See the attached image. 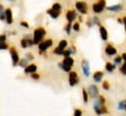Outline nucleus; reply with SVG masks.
Here are the masks:
<instances>
[{"instance_id":"obj_19","label":"nucleus","mask_w":126,"mask_h":116,"mask_svg":"<svg viewBox=\"0 0 126 116\" xmlns=\"http://www.w3.org/2000/svg\"><path fill=\"white\" fill-rule=\"evenodd\" d=\"M61 62H62L64 65L73 68V66H74V64H75V59L73 58V56H68V57H64Z\"/></svg>"},{"instance_id":"obj_1","label":"nucleus","mask_w":126,"mask_h":116,"mask_svg":"<svg viewBox=\"0 0 126 116\" xmlns=\"http://www.w3.org/2000/svg\"><path fill=\"white\" fill-rule=\"evenodd\" d=\"M46 35V29L39 26L37 28H35L33 29V32H32V40H33V43L35 45H37L39 42H41L44 38V36Z\"/></svg>"},{"instance_id":"obj_34","label":"nucleus","mask_w":126,"mask_h":116,"mask_svg":"<svg viewBox=\"0 0 126 116\" xmlns=\"http://www.w3.org/2000/svg\"><path fill=\"white\" fill-rule=\"evenodd\" d=\"M92 21H93V24H94V26H99L100 25V20H99V18L98 17H96V16H94V17H93L92 18Z\"/></svg>"},{"instance_id":"obj_31","label":"nucleus","mask_w":126,"mask_h":116,"mask_svg":"<svg viewBox=\"0 0 126 116\" xmlns=\"http://www.w3.org/2000/svg\"><path fill=\"white\" fill-rule=\"evenodd\" d=\"M101 87H102V89H104V90H109L110 89V84H109V82L108 81H102V84H101Z\"/></svg>"},{"instance_id":"obj_2","label":"nucleus","mask_w":126,"mask_h":116,"mask_svg":"<svg viewBox=\"0 0 126 116\" xmlns=\"http://www.w3.org/2000/svg\"><path fill=\"white\" fill-rule=\"evenodd\" d=\"M93 109L94 111V113L98 116L103 115V114H108V109L106 107L105 104L100 103L99 101H97L96 99H94V103H93Z\"/></svg>"},{"instance_id":"obj_46","label":"nucleus","mask_w":126,"mask_h":116,"mask_svg":"<svg viewBox=\"0 0 126 116\" xmlns=\"http://www.w3.org/2000/svg\"><path fill=\"white\" fill-rule=\"evenodd\" d=\"M83 15H80V16H78V18L77 19H79V23H82L83 22V17H82Z\"/></svg>"},{"instance_id":"obj_24","label":"nucleus","mask_w":126,"mask_h":116,"mask_svg":"<svg viewBox=\"0 0 126 116\" xmlns=\"http://www.w3.org/2000/svg\"><path fill=\"white\" fill-rule=\"evenodd\" d=\"M57 46L60 47V48H62V49H66L68 47V40L67 39H64V38L63 39H60Z\"/></svg>"},{"instance_id":"obj_28","label":"nucleus","mask_w":126,"mask_h":116,"mask_svg":"<svg viewBox=\"0 0 126 116\" xmlns=\"http://www.w3.org/2000/svg\"><path fill=\"white\" fill-rule=\"evenodd\" d=\"M51 9L54 10V11H57V12H62V5L59 2H55V3L52 4Z\"/></svg>"},{"instance_id":"obj_9","label":"nucleus","mask_w":126,"mask_h":116,"mask_svg":"<svg viewBox=\"0 0 126 116\" xmlns=\"http://www.w3.org/2000/svg\"><path fill=\"white\" fill-rule=\"evenodd\" d=\"M65 18L68 23H74L78 18V12L74 9H68L65 13Z\"/></svg>"},{"instance_id":"obj_17","label":"nucleus","mask_w":126,"mask_h":116,"mask_svg":"<svg viewBox=\"0 0 126 116\" xmlns=\"http://www.w3.org/2000/svg\"><path fill=\"white\" fill-rule=\"evenodd\" d=\"M37 70V66L33 63H30L26 68H24V73L26 75H31L32 73H35Z\"/></svg>"},{"instance_id":"obj_48","label":"nucleus","mask_w":126,"mask_h":116,"mask_svg":"<svg viewBox=\"0 0 126 116\" xmlns=\"http://www.w3.org/2000/svg\"><path fill=\"white\" fill-rule=\"evenodd\" d=\"M7 1H14V0H7Z\"/></svg>"},{"instance_id":"obj_13","label":"nucleus","mask_w":126,"mask_h":116,"mask_svg":"<svg viewBox=\"0 0 126 116\" xmlns=\"http://www.w3.org/2000/svg\"><path fill=\"white\" fill-rule=\"evenodd\" d=\"M98 32H99V36H100L101 40L102 41H107V39H108V31H107L106 28L101 24L98 26Z\"/></svg>"},{"instance_id":"obj_27","label":"nucleus","mask_w":126,"mask_h":116,"mask_svg":"<svg viewBox=\"0 0 126 116\" xmlns=\"http://www.w3.org/2000/svg\"><path fill=\"white\" fill-rule=\"evenodd\" d=\"M64 50H65V49H62V48H60V47L56 46V47L52 50V53H53V54H55V55H57V56H63Z\"/></svg>"},{"instance_id":"obj_35","label":"nucleus","mask_w":126,"mask_h":116,"mask_svg":"<svg viewBox=\"0 0 126 116\" xmlns=\"http://www.w3.org/2000/svg\"><path fill=\"white\" fill-rule=\"evenodd\" d=\"M20 26L22 27V28H24V29H30V25H29V23L27 22V21H24V20H22V21H20Z\"/></svg>"},{"instance_id":"obj_22","label":"nucleus","mask_w":126,"mask_h":116,"mask_svg":"<svg viewBox=\"0 0 126 116\" xmlns=\"http://www.w3.org/2000/svg\"><path fill=\"white\" fill-rule=\"evenodd\" d=\"M116 67L117 66H121L123 63V59L121 57V55H115V57L113 58V62H112Z\"/></svg>"},{"instance_id":"obj_21","label":"nucleus","mask_w":126,"mask_h":116,"mask_svg":"<svg viewBox=\"0 0 126 116\" xmlns=\"http://www.w3.org/2000/svg\"><path fill=\"white\" fill-rule=\"evenodd\" d=\"M82 96H83V102L85 104H87L89 102V100H90V96H89V93H88L87 88L85 87L82 88Z\"/></svg>"},{"instance_id":"obj_20","label":"nucleus","mask_w":126,"mask_h":116,"mask_svg":"<svg viewBox=\"0 0 126 116\" xmlns=\"http://www.w3.org/2000/svg\"><path fill=\"white\" fill-rule=\"evenodd\" d=\"M104 69H105V71L107 72V73H109V74H111V73H113L114 71H115V69H116V66L112 63V62H110V61H107L106 63H105V65H104Z\"/></svg>"},{"instance_id":"obj_25","label":"nucleus","mask_w":126,"mask_h":116,"mask_svg":"<svg viewBox=\"0 0 126 116\" xmlns=\"http://www.w3.org/2000/svg\"><path fill=\"white\" fill-rule=\"evenodd\" d=\"M58 67H59L62 71H64V72H66V73H69V72H71V71H72V68H71V67L64 65L62 62H59V63H58Z\"/></svg>"},{"instance_id":"obj_5","label":"nucleus","mask_w":126,"mask_h":116,"mask_svg":"<svg viewBox=\"0 0 126 116\" xmlns=\"http://www.w3.org/2000/svg\"><path fill=\"white\" fill-rule=\"evenodd\" d=\"M106 8V1L105 0H97L96 2H94L92 5V11L94 14H100L102 13Z\"/></svg>"},{"instance_id":"obj_12","label":"nucleus","mask_w":126,"mask_h":116,"mask_svg":"<svg viewBox=\"0 0 126 116\" xmlns=\"http://www.w3.org/2000/svg\"><path fill=\"white\" fill-rule=\"evenodd\" d=\"M105 9L108 12H111V13H118V12H121L124 9V5L122 3H117V4H114V5L106 6Z\"/></svg>"},{"instance_id":"obj_43","label":"nucleus","mask_w":126,"mask_h":116,"mask_svg":"<svg viewBox=\"0 0 126 116\" xmlns=\"http://www.w3.org/2000/svg\"><path fill=\"white\" fill-rule=\"evenodd\" d=\"M121 57H122V59H123V62H126V52H123V53L121 54Z\"/></svg>"},{"instance_id":"obj_18","label":"nucleus","mask_w":126,"mask_h":116,"mask_svg":"<svg viewBox=\"0 0 126 116\" xmlns=\"http://www.w3.org/2000/svg\"><path fill=\"white\" fill-rule=\"evenodd\" d=\"M46 14H47L51 19H53V20H57V19L60 17L61 12H57V11H54V10H52L51 8H49V9L46 10Z\"/></svg>"},{"instance_id":"obj_23","label":"nucleus","mask_w":126,"mask_h":116,"mask_svg":"<svg viewBox=\"0 0 126 116\" xmlns=\"http://www.w3.org/2000/svg\"><path fill=\"white\" fill-rule=\"evenodd\" d=\"M29 64H30V61H29L27 58H21L20 61H19V63H18V66L24 69V68H26Z\"/></svg>"},{"instance_id":"obj_26","label":"nucleus","mask_w":126,"mask_h":116,"mask_svg":"<svg viewBox=\"0 0 126 116\" xmlns=\"http://www.w3.org/2000/svg\"><path fill=\"white\" fill-rule=\"evenodd\" d=\"M72 29H73L75 32H80V30H81V23L75 21V22L73 23V25H72Z\"/></svg>"},{"instance_id":"obj_15","label":"nucleus","mask_w":126,"mask_h":116,"mask_svg":"<svg viewBox=\"0 0 126 116\" xmlns=\"http://www.w3.org/2000/svg\"><path fill=\"white\" fill-rule=\"evenodd\" d=\"M20 45H21L22 48L26 49V48H30V47L33 46L34 43H33L32 38L27 39V38H24V37H23V38H21V40H20Z\"/></svg>"},{"instance_id":"obj_29","label":"nucleus","mask_w":126,"mask_h":116,"mask_svg":"<svg viewBox=\"0 0 126 116\" xmlns=\"http://www.w3.org/2000/svg\"><path fill=\"white\" fill-rule=\"evenodd\" d=\"M72 23H68L67 22V24L65 25V27H64V31L66 32V34H68V35H70L71 34V31L73 30L72 29Z\"/></svg>"},{"instance_id":"obj_39","label":"nucleus","mask_w":126,"mask_h":116,"mask_svg":"<svg viewBox=\"0 0 126 116\" xmlns=\"http://www.w3.org/2000/svg\"><path fill=\"white\" fill-rule=\"evenodd\" d=\"M86 26L89 28V29H91V28H93V27H94V24H93V21H92V18H90V19H88L87 21H86Z\"/></svg>"},{"instance_id":"obj_16","label":"nucleus","mask_w":126,"mask_h":116,"mask_svg":"<svg viewBox=\"0 0 126 116\" xmlns=\"http://www.w3.org/2000/svg\"><path fill=\"white\" fill-rule=\"evenodd\" d=\"M92 77H93V81H94V83L98 84V83H101V81H102V79H103V77H104V73H103L102 71L97 70V71H95V72L93 74Z\"/></svg>"},{"instance_id":"obj_44","label":"nucleus","mask_w":126,"mask_h":116,"mask_svg":"<svg viewBox=\"0 0 126 116\" xmlns=\"http://www.w3.org/2000/svg\"><path fill=\"white\" fill-rule=\"evenodd\" d=\"M0 21L5 22V13H4V14H2V15H0Z\"/></svg>"},{"instance_id":"obj_6","label":"nucleus","mask_w":126,"mask_h":116,"mask_svg":"<svg viewBox=\"0 0 126 116\" xmlns=\"http://www.w3.org/2000/svg\"><path fill=\"white\" fill-rule=\"evenodd\" d=\"M9 53H10V56H11V61H12V66L13 67H16L18 66V63L20 61V55H19V52L17 50V48L12 45L9 47Z\"/></svg>"},{"instance_id":"obj_3","label":"nucleus","mask_w":126,"mask_h":116,"mask_svg":"<svg viewBox=\"0 0 126 116\" xmlns=\"http://www.w3.org/2000/svg\"><path fill=\"white\" fill-rule=\"evenodd\" d=\"M75 10L80 15H87L89 12V6L88 3L84 0H78L75 2Z\"/></svg>"},{"instance_id":"obj_32","label":"nucleus","mask_w":126,"mask_h":116,"mask_svg":"<svg viewBox=\"0 0 126 116\" xmlns=\"http://www.w3.org/2000/svg\"><path fill=\"white\" fill-rule=\"evenodd\" d=\"M73 116H83V110L79 107L75 108L74 112H73Z\"/></svg>"},{"instance_id":"obj_7","label":"nucleus","mask_w":126,"mask_h":116,"mask_svg":"<svg viewBox=\"0 0 126 116\" xmlns=\"http://www.w3.org/2000/svg\"><path fill=\"white\" fill-rule=\"evenodd\" d=\"M68 83L70 87H76L80 83V77L76 71H71L68 73Z\"/></svg>"},{"instance_id":"obj_8","label":"nucleus","mask_w":126,"mask_h":116,"mask_svg":"<svg viewBox=\"0 0 126 116\" xmlns=\"http://www.w3.org/2000/svg\"><path fill=\"white\" fill-rule=\"evenodd\" d=\"M87 91H88V93H89L90 98H93V99H95V98L98 96V94H99L98 87H97L96 85H94V84L90 85V86L88 87V88H87Z\"/></svg>"},{"instance_id":"obj_40","label":"nucleus","mask_w":126,"mask_h":116,"mask_svg":"<svg viewBox=\"0 0 126 116\" xmlns=\"http://www.w3.org/2000/svg\"><path fill=\"white\" fill-rule=\"evenodd\" d=\"M6 41H7V34L1 33L0 34V42H6Z\"/></svg>"},{"instance_id":"obj_14","label":"nucleus","mask_w":126,"mask_h":116,"mask_svg":"<svg viewBox=\"0 0 126 116\" xmlns=\"http://www.w3.org/2000/svg\"><path fill=\"white\" fill-rule=\"evenodd\" d=\"M5 22L7 25H12L14 22L13 18V12L11 8H6L5 9Z\"/></svg>"},{"instance_id":"obj_38","label":"nucleus","mask_w":126,"mask_h":116,"mask_svg":"<svg viewBox=\"0 0 126 116\" xmlns=\"http://www.w3.org/2000/svg\"><path fill=\"white\" fill-rule=\"evenodd\" d=\"M31 78L32 79V80H34V81H37V80H39L40 79V75L38 74V73H32V74H31Z\"/></svg>"},{"instance_id":"obj_47","label":"nucleus","mask_w":126,"mask_h":116,"mask_svg":"<svg viewBox=\"0 0 126 116\" xmlns=\"http://www.w3.org/2000/svg\"><path fill=\"white\" fill-rule=\"evenodd\" d=\"M124 110H125V111H126V104H125V109H124Z\"/></svg>"},{"instance_id":"obj_10","label":"nucleus","mask_w":126,"mask_h":116,"mask_svg":"<svg viewBox=\"0 0 126 116\" xmlns=\"http://www.w3.org/2000/svg\"><path fill=\"white\" fill-rule=\"evenodd\" d=\"M104 53L106 56L108 57H112V56H115L117 54V48L110 42H107L105 47H104Z\"/></svg>"},{"instance_id":"obj_33","label":"nucleus","mask_w":126,"mask_h":116,"mask_svg":"<svg viewBox=\"0 0 126 116\" xmlns=\"http://www.w3.org/2000/svg\"><path fill=\"white\" fill-rule=\"evenodd\" d=\"M119 72H120L122 75L126 76V62H123L122 65L119 67Z\"/></svg>"},{"instance_id":"obj_41","label":"nucleus","mask_w":126,"mask_h":116,"mask_svg":"<svg viewBox=\"0 0 126 116\" xmlns=\"http://www.w3.org/2000/svg\"><path fill=\"white\" fill-rule=\"evenodd\" d=\"M4 13H5V8H4L3 4L0 3V15H2V14H4Z\"/></svg>"},{"instance_id":"obj_37","label":"nucleus","mask_w":126,"mask_h":116,"mask_svg":"<svg viewBox=\"0 0 126 116\" xmlns=\"http://www.w3.org/2000/svg\"><path fill=\"white\" fill-rule=\"evenodd\" d=\"M25 58H27V59L31 62V61H32V60L34 59V56H33V54H32V52H28V53L25 55Z\"/></svg>"},{"instance_id":"obj_4","label":"nucleus","mask_w":126,"mask_h":116,"mask_svg":"<svg viewBox=\"0 0 126 116\" xmlns=\"http://www.w3.org/2000/svg\"><path fill=\"white\" fill-rule=\"evenodd\" d=\"M52 45H53V39H52V38H46V39H43L41 42H39V43L37 44V47H38V53H39V54H43V53L46 52L47 49H49Z\"/></svg>"},{"instance_id":"obj_42","label":"nucleus","mask_w":126,"mask_h":116,"mask_svg":"<svg viewBox=\"0 0 126 116\" xmlns=\"http://www.w3.org/2000/svg\"><path fill=\"white\" fill-rule=\"evenodd\" d=\"M122 20H123V26H124V29H125V32H126V15L122 18Z\"/></svg>"},{"instance_id":"obj_11","label":"nucleus","mask_w":126,"mask_h":116,"mask_svg":"<svg viewBox=\"0 0 126 116\" xmlns=\"http://www.w3.org/2000/svg\"><path fill=\"white\" fill-rule=\"evenodd\" d=\"M81 68H82V71H83V74H84L85 77H90L91 76V66H90V63L87 59H85V58L82 59Z\"/></svg>"},{"instance_id":"obj_36","label":"nucleus","mask_w":126,"mask_h":116,"mask_svg":"<svg viewBox=\"0 0 126 116\" xmlns=\"http://www.w3.org/2000/svg\"><path fill=\"white\" fill-rule=\"evenodd\" d=\"M9 47L10 46L7 42H0V50H8Z\"/></svg>"},{"instance_id":"obj_45","label":"nucleus","mask_w":126,"mask_h":116,"mask_svg":"<svg viewBox=\"0 0 126 116\" xmlns=\"http://www.w3.org/2000/svg\"><path fill=\"white\" fill-rule=\"evenodd\" d=\"M117 23H119L120 25H123V20H122V18H117Z\"/></svg>"},{"instance_id":"obj_30","label":"nucleus","mask_w":126,"mask_h":116,"mask_svg":"<svg viewBox=\"0 0 126 116\" xmlns=\"http://www.w3.org/2000/svg\"><path fill=\"white\" fill-rule=\"evenodd\" d=\"M125 104H126V99H122L118 102L117 104V109L118 110H124L125 109Z\"/></svg>"}]
</instances>
